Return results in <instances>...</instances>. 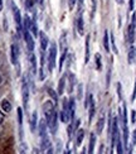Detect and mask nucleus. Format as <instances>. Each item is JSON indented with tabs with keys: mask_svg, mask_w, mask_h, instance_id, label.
<instances>
[{
	"mask_svg": "<svg viewBox=\"0 0 136 154\" xmlns=\"http://www.w3.org/2000/svg\"><path fill=\"white\" fill-rule=\"evenodd\" d=\"M136 39V14L134 13L132 14V18H131V22L128 24L127 27V33H126V41L127 43L132 46V43L135 42Z\"/></svg>",
	"mask_w": 136,
	"mask_h": 154,
	"instance_id": "1",
	"label": "nucleus"
},
{
	"mask_svg": "<svg viewBox=\"0 0 136 154\" xmlns=\"http://www.w3.org/2000/svg\"><path fill=\"white\" fill-rule=\"evenodd\" d=\"M62 104H63V107H62V111L59 114L61 121H63V123H69V121H71V115H69V99L64 97L62 100Z\"/></svg>",
	"mask_w": 136,
	"mask_h": 154,
	"instance_id": "2",
	"label": "nucleus"
},
{
	"mask_svg": "<svg viewBox=\"0 0 136 154\" xmlns=\"http://www.w3.org/2000/svg\"><path fill=\"white\" fill-rule=\"evenodd\" d=\"M56 58H57V44L56 43H52L50 49H49V53H48V71L52 72L53 68L56 66Z\"/></svg>",
	"mask_w": 136,
	"mask_h": 154,
	"instance_id": "3",
	"label": "nucleus"
},
{
	"mask_svg": "<svg viewBox=\"0 0 136 154\" xmlns=\"http://www.w3.org/2000/svg\"><path fill=\"white\" fill-rule=\"evenodd\" d=\"M45 121H47L50 133L53 134V135L57 134V131H58V115H57V111H54L49 118L45 119Z\"/></svg>",
	"mask_w": 136,
	"mask_h": 154,
	"instance_id": "4",
	"label": "nucleus"
},
{
	"mask_svg": "<svg viewBox=\"0 0 136 154\" xmlns=\"http://www.w3.org/2000/svg\"><path fill=\"white\" fill-rule=\"evenodd\" d=\"M22 96H23V106L25 110H28V101H29V83L27 80L22 82Z\"/></svg>",
	"mask_w": 136,
	"mask_h": 154,
	"instance_id": "5",
	"label": "nucleus"
},
{
	"mask_svg": "<svg viewBox=\"0 0 136 154\" xmlns=\"http://www.w3.org/2000/svg\"><path fill=\"white\" fill-rule=\"evenodd\" d=\"M13 14H14V20L17 24V30H18V33L20 34L23 32V19L20 15V10H19L14 4H13Z\"/></svg>",
	"mask_w": 136,
	"mask_h": 154,
	"instance_id": "6",
	"label": "nucleus"
},
{
	"mask_svg": "<svg viewBox=\"0 0 136 154\" xmlns=\"http://www.w3.org/2000/svg\"><path fill=\"white\" fill-rule=\"evenodd\" d=\"M42 110H43V114H44L45 119H47V118H49L50 115L56 111V104L53 101H50V100L45 101L43 104V106H42Z\"/></svg>",
	"mask_w": 136,
	"mask_h": 154,
	"instance_id": "7",
	"label": "nucleus"
},
{
	"mask_svg": "<svg viewBox=\"0 0 136 154\" xmlns=\"http://www.w3.org/2000/svg\"><path fill=\"white\" fill-rule=\"evenodd\" d=\"M23 34H24V39H25V44H27L28 52L33 53V51H34V41H33V37H32L30 32L25 30V32H23Z\"/></svg>",
	"mask_w": 136,
	"mask_h": 154,
	"instance_id": "8",
	"label": "nucleus"
},
{
	"mask_svg": "<svg viewBox=\"0 0 136 154\" xmlns=\"http://www.w3.org/2000/svg\"><path fill=\"white\" fill-rule=\"evenodd\" d=\"M10 58H11L13 65H18V61H19V47L17 46L15 43H13L11 47H10Z\"/></svg>",
	"mask_w": 136,
	"mask_h": 154,
	"instance_id": "9",
	"label": "nucleus"
},
{
	"mask_svg": "<svg viewBox=\"0 0 136 154\" xmlns=\"http://www.w3.org/2000/svg\"><path fill=\"white\" fill-rule=\"evenodd\" d=\"M48 124L45 120H41L39 123H38V131H39V135L41 138H44L48 135Z\"/></svg>",
	"mask_w": 136,
	"mask_h": 154,
	"instance_id": "10",
	"label": "nucleus"
},
{
	"mask_svg": "<svg viewBox=\"0 0 136 154\" xmlns=\"http://www.w3.org/2000/svg\"><path fill=\"white\" fill-rule=\"evenodd\" d=\"M76 25H77V32L80 34H83L85 33V25H83V15H82V9L80 10L78 15H77V22H76Z\"/></svg>",
	"mask_w": 136,
	"mask_h": 154,
	"instance_id": "11",
	"label": "nucleus"
},
{
	"mask_svg": "<svg viewBox=\"0 0 136 154\" xmlns=\"http://www.w3.org/2000/svg\"><path fill=\"white\" fill-rule=\"evenodd\" d=\"M95 111H96V104H95V99L92 96L89 100V104H88V121H92V119L95 116Z\"/></svg>",
	"mask_w": 136,
	"mask_h": 154,
	"instance_id": "12",
	"label": "nucleus"
},
{
	"mask_svg": "<svg viewBox=\"0 0 136 154\" xmlns=\"http://www.w3.org/2000/svg\"><path fill=\"white\" fill-rule=\"evenodd\" d=\"M39 39H41V48H42V51H45L47 49V47H48V42H49V39H48V35L44 33V32H39Z\"/></svg>",
	"mask_w": 136,
	"mask_h": 154,
	"instance_id": "13",
	"label": "nucleus"
},
{
	"mask_svg": "<svg viewBox=\"0 0 136 154\" xmlns=\"http://www.w3.org/2000/svg\"><path fill=\"white\" fill-rule=\"evenodd\" d=\"M127 62H128V65H132V63L136 62V47H134V46H131L130 49H128Z\"/></svg>",
	"mask_w": 136,
	"mask_h": 154,
	"instance_id": "14",
	"label": "nucleus"
},
{
	"mask_svg": "<svg viewBox=\"0 0 136 154\" xmlns=\"http://www.w3.org/2000/svg\"><path fill=\"white\" fill-rule=\"evenodd\" d=\"M66 80H67V75H63L61 77L59 82H58V88H57V94L58 96H61L64 92V87H66Z\"/></svg>",
	"mask_w": 136,
	"mask_h": 154,
	"instance_id": "15",
	"label": "nucleus"
},
{
	"mask_svg": "<svg viewBox=\"0 0 136 154\" xmlns=\"http://www.w3.org/2000/svg\"><path fill=\"white\" fill-rule=\"evenodd\" d=\"M89 41H91V37L89 34L86 35V42H85V63L89 62Z\"/></svg>",
	"mask_w": 136,
	"mask_h": 154,
	"instance_id": "16",
	"label": "nucleus"
},
{
	"mask_svg": "<svg viewBox=\"0 0 136 154\" xmlns=\"http://www.w3.org/2000/svg\"><path fill=\"white\" fill-rule=\"evenodd\" d=\"M83 138H85V130L78 129L77 130V134H76V148H78V146L82 144Z\"/></svg>",
	"mask_w": 136,
	"mask_h": 154,
	"instance_id": "17",
	"label": "nucleus"
},
{
	"mask_svg": "<svg viewBox=\"0 0 136 154\" xmlns=\"http://www.w3.org/2000/svg\"><path fill=\"white\" fill-rule=\"evenodd\" d=\"M68 76V92L71 94L73 91V88H74V86H76V76L73 75V73H68L67 75Z\"/></svg>",
	"mask_w": 136,
	"mask_h": 154,
	"instance_id": "18",
	"label": "nucleus"
},
{
	"mask_svg": "<svg viewBox=\"0 0 136 154\" xmlns=\"http://www.w3.org/2000/svg\"><path fill=\"white\" fill-rule=\"evenodd\" d=\"M37 126H38V112L34 111L33 114H32V119H30V130L35 131Z\"/></svg>",
	"mask_w": 136,
	"mask_h": 154,
	"instance_id": "19",
	"label": "nucleus"
},
{
	"mask_svg": "<svg viewBox=\"0 0 136 154\" xmlns=\"http://www.w3.org/2000/svg\"><path fill=\"white\" fill-rule=\"evenodd\" d=\"M95 145H96V134H91L89 137V144H88V154L95 153Z\"/></svg>",
	"mask_w": 136,
	"mask_h": 154,
	"instance_id": "20",
	"label": "nucleus"
},
{
	"mask_svg": "<svg viewBox=\"0 0 136 154\" xmlns=\"http://www.w3.org/2000/svg\"><path fill=\"white\" fill-rule=\"evenodd\" d=\"M74 114H76V101L73 97L69 99V115H71V121L74 119Z\"/></svg>",
	"mask_w": 136,
	"mask_h": 154,
	"instance_id": "21",
	"label": "nucleus"
},
{
	"mask_svg": "<svg viewBox=\"0 0 136 154\" xmlns=\"http://www.w3.org/2000/svg\"><path fill=\"white\" fill-rule=\"evenodd\" d=\"M59 48H61V52H64V51H67L68 47H67V35L66 33H63L61 35V39H59Z\"/></svg>",
	"mask_w": 136,
	"mask_h": 154,
	"instance_id": "22",
	"label": "nucleus"
},
{
	"mask_svg": "<svg viewBox=\"0 0 136 154\" xmlns=\"http://www.w3.org/2000/svg\"><path fill=\"white\" fill-rule=\"evenodd\" d=\"M30 27H32V19L27 14V15L23 18V32H25V30H29L30 32Z\"/></svg>",
	"mask_w": 136,
	"mask_h": 154,
	"instance_id": "23",
	"label": "nucleus"
},
{
	"mask_svg": "<svg viewBox=\"0 0 136 154\" xmlns=\"http://www.w3.org/2000/svg\"><path fill=\"white\" fill-rule=\"evenodd\" d=\"M103 48L108 53L110 52V37H108V30H105L103 33Z\"/></svg>",
	"mask_w": 136,
	"mask_h": 154,
	"instance_id": "24",
	"label": "nucleus"
},
{
	"mask_svg": "<svg viewBox=\"0 0 136 154\" xmlns=\"http://www.w3.org/2000/svg\"><path fill=\"white\" fill-rule=\"evenodd\" d=\"M2 110H3L4 112H6V114L11 111V104H10L9 100L4 99V100L2 101Z\"/></svg>",
	"mask_w": 136,
	"mask_h": 154,
	"instance_id": "25",
	"label": "nucleus"
},
{
	"mask_svg": "<svg viewBox=\"0 0 136 154\" xmlns=\"http://www.w3.org/2000/svg\"><path fill=\"white\" fill-rule=\"evenodd\" d=\"M103 126H105V118L101 116L97 121V125H96V134H101L103 130Z\"/></svg>",
	"mask_w": 136,
	"mask_h": 154,
	"instance_id": "26",
	"label": "nucleus"
},
{
	"mask_svg": "<svg viewBox=\"0 0 136 154\" xmlns=\"http://www.w3.org/2000/svg\"><path fill=\"white\" fill-rule=\"evenodd\" d=\"M17 118H18V124L20 126V131H22V125H23V110L20 107L18 109V112H17ZM23 138V131L20 133V139Z\"/></svg>",
	"mask_w": 136,
	"mask_h": 154,
	"instance_id": "27",
	"label": "nucleus"
},
{
	"mask_svg": "<svg viewBox=\"0 0 136 154\" xmlns=\"http://www.w3.org/2000/svg\"><path fill=\"white\" fill-rule=\"evenodd\" d=\"M124 143H122V140H121V137L117 139V142H116V152H117V154H125V148H124V145H122Z\"/></svg>",
	"mask_w": 136,
	"mask_h": 154,
	"instance_id": "28",
	"label": "nucleus"
},
{
	"mask_svg": "<svg viewBox=\"0 0 136 154\" xmlns=\"http://www.w3.org/2000/svg\"><path fill=\"white\" fill-rule=\"evenodd\" d=\"M95 63H96V69L97 71H101L102 69V57L100 53L95 54Z\"/></svg>",
	"mask_w": 136,
	"mask_h": 154,
	"instance_id": "29",
	"label": "nucleus"
},
{
	"mask_svg": "<svg viewBox=\"0 0 136 154\" xmlns=\"http://www.w3.org/2000/svg\"><path fill=\"white\" fill-rule=\"evenodd\" d=\"M30 66H32V73L35 75L37 73V57L30 53Z\"/></svg>",
	"mask_w": 136,
	"mask_h": 154,
	"instance_id": "30",
	"label": "nucleus"
},
{
	"mask_svg": "<svg viewBox=\"0 0 136 154\" xmlns=\"http://www.w3.org/2000/svg\"><path fill=\"white\" fill-rule=\"evenodd\" d=\"M47 92H48V95L50 96V97L53 99V102L57 105V104H58V94H57V91H54L53 88L48 87V88H47Z\"/></svg>",
	"mask_w": 136,
	"mask_h": 154,
	"instance_id": "31",
	"label": "nucleus"
},
{
	"mask_svg": "<svg viewBox=\"0 0 136 154\" xmlns=\"http://www.w3.org/2000/svg\"><path fill=\"white\" fill-rule=\"evenodd\" d=\"M110 44L112 46V51L115 54H119V49L116 47V42H115V37H113V33H110Z\"/></svg>",
	"mask_w": 136,
	"mask_h": 154,
	"instance_id": "32",
	"label": "nucleus"
},
{
	"mask_svg": "<svg viewBox=\"0 0 136 154\" xmlns=\"http://www.w3.org/2000/svg\"><path fill=\"white\" fill-rule=\"evenodd\" d=\"M30 32H32V33H33V35H34V37H38V34H39V32H38V25H37L35 20H32Z\"/></svg>",
	"mask_w": 136,
	"mask_h": 154,
	"instance_id": "33",
	"label": "nucleus"
},
{
	"mask_svg": "<svg viewBox=\"0 0 136 154\" xmlns=\"http://www.w3.org/2000/svg\"><path fill=\"white\" fill-rule=\"evenodd\" d=\"M111 66H112V62H110V66L107 68V77H106V87L110 86V82H111Z\"/></svg>",
	"mask_w": 136,
	"mask_h": 154,
	"instance_id": "34",
	"label": "nucleus"
},
{
	"mask_svg": "<svg viewBox=\"0 0 136 154\" xmlns=\"http://www.w3.org/2000/svg\"><path fill=\"white\" fill-rule=\"evenodd\" d=\"M35 0H25V9H27V11H30L32 9H33V4H34Z\"/></svg>",
	"mask_w": 136,
	"mask_h": 154,
	"instance_id": "35",
	"label": "nucleus"
},
{
	"mask_svg": "<svg viewBox=\"0 0 136 154\" xmlns=\"http://www.w3.org/2000/svg\"><path fill=\"white\" fill-rule=\"evenodd\" d=\"M91 4H92V8H91V19L95 17L96 13V6H97V0H91Z\"/></svg>",
	"mask_w": 136,
	"mask_h": 154,
	"instance_id": "36",
	"label": "nucleus"
},
{
	"mask_svg": "<svg viewBox=\"0 0 136 154\" xmlns=\"http://www.w3.org/2000/svg\"><path fill=\"white\" fill-rule=\"evenodd\" d=\"M116 88H117L119 100H120V101H124V99H122V87H121V83H120V82H117V85H116Z\"/></svg>",
	"mask_w": 136,
	"mask_h": 154,
	"instance_id": "37",
	"label": "nucleus"
},
{
	"mask_svg": "<svg viewBox=\"0 0 136 154\" xmlns=\"http://www.w3.org/2000/svg\"><path fill=\"white\" fill-rule=\"evenodd\" d=\"M82 95H83V85H82V83H80V85H78V91H77V99L82 100Z\"/></svg>",
	"mask_w": 136,
	"mask_h": 154,
	"instance_id": "38",
	"label": "nucleus"
},
{
	"mask_svg": "<svg viewBox=\"0 0 136 154\" xmlns=\"http://www.w3.org/2000/svg\"><path fill=\"white\" fill-rule=\"evenodd\" d=\"M76 2H77V0H68V8H69V10H72L74 8Z\"/></svg>",
	"mask_w": 136,
	"mask_h": 154,
	"instance_id": "39",
	"label": "nucleus"
},
{
	"mask_svg": "<svg viewBox=\"0 0 136 154\" xmlns=\"http://www.w3.org/2000/svg\"><path fill=\"white\" fill-rule=\"evenodd\" d=\"M136 99V81L134 83V91H132V95H131V102H134Z\"/></svg>",
	"mask_w": 136,
	"mask_h": 154,
	"instance_id": "40",
	"label": "nucleus"
},
{
	"mask_svg": "<svg viewBox=\"0 0 136 154\" xmlns=\"http://www.w3.org/2000/svg\"><path fill=\"white\" fill-rule=\"evenodd\" d=\"M134 4H135V0H128V11L134 10Z\"/></svg>",
	"mask_w": 136,
	"mask_h": 154,
	"instance_id": "41",
	"label": "nucleus"
},
{
	"mask_svg": "<svg viewBox=\"0 0 136 154\" xmlns=\"http://www.w3.org/2000/svg\"><path fill=\"white\" fill-rule=\"evenodd\" d=\"M131 123H132V124L136 123V111H135V110L131 111Z\"/></svg>",
	"mask_w": 136,
	"mask_h": 154,
	"instance_id": "42",
	"label": "nucleus"
},
{
	"mask_svg": "<svg viewBox=\"0 0 136 154\" xmlns=\"http://www.w3.org/2000/svg\"><path fill=\"white\" fill-rule=\"evenodd\" d=\"M135 144H136V129H135V131L132 134V145H135Z\"/></svg>",
	"mask_w": 136,
	"mask_h": 154,
	"instance_id": "43",
	"label": "nucleus"
},
{
	"mask_svg": "<svg viewBox=\"0 0 136 154\" xmlns=\"http://www.w3.org/2000/svg\"><path fill=\"white\" fill-rule=\"evenodd\" d=\"M3 121H4V111L0 110V124H2Z\"/></svg>",
	"mask_w": 136,
	"mask_h": 154,
	"instance_id": "44",
	"label": "nucleus"
},
{
	"mask_svg": "<svg viewBox=\"0 0 136 154\" xmlns=\"http://www.w3.org/2000/svg\"><path fill=\"white\" fill-rule=\"evenodd\" d=\"M98 154H103V144L100 145V149H98Z\"/></svg>",
	"mask_w": 136,
	"mask_h": 154,
	"instance_id": "45",
	"label": "nucleus"
},
{
	"mask_svg": "<svg viewBox=\"0 0 136 154\" xmlns=\"http://www.w3.org/2000/svg\"><path fill=\"white\" fill-rule=\"evenodd\" d=\"M47 154H53V148H52V146H49V148H48Z\"/></svg>",
	"mask_w": 136,
	"mask_h": 154,
	"instance_id": "46",
	"label": "nucleus"
},
{
	"mask_svg": "<svg viewBox=\"0 0 136 154\" xmlns=\"http://www.w3.org/2000/svg\"><path fill=\"white\" fill-rule=\"evenodd\" d=\"M78 5H80V10L82 9V5H83V0H78Z\"/></svg>",
	"mask_w": 136,
	"mask_h": 154,
	"instance_id": "47",
	"label": "nucleus"
},
{
	"mask_svg": "<svg viewBox=\"0 0 136 154\" xmlns=\"http://www.w3.org/2000/svg\"><path fill=\"white\" fill-rule=\"evenodd\" d=\"M63 154H71V150H69V149L67 148L66 150H64V153H63Z\"/></svg>",
	"mask_w": 136,
	"mask_h": 154,
	"instance_id": "48",
	"label": "nucleus"
},
{
	"mask_svg": "<svg viewBox=\"0 0 136 154\" xmlns=\"http://www.w3.org/2000/svg\"><path fill=\"white\" fill-rule=\"evenodd\" d=\"M3 10V0H0V11Z\"/></svg>",
	"mask_w": 136,
	"mask_h": 154,
	"instance_id": "49",
	"label": "nucleus"
},
{
	"mask_svg": "<svg viewBox=\"0 0 136 154\" xmlns=\"http://www.w3.org/2000/svg\"><path fill=\"white\" fill-rule=\"evenodd\" d=\"M116 2H117V4H122L124 3V0H116Z\"/></svg>",
	"mask_w": 136,
	"mask_h": 154,
	"instance_id": "50",
	"label": "nucleus"
},
{
	"mask_svg": "<svg viewBox=\"0 0 136 154\" xmlns=\"http://www.w3.org/2000/svg\"><path fill=\"white\" fill-rule=\"evenodd\" d=\"M81 154H86V149H85V148H83V149H82V152H81Z\"/></svg>",
	"mask_w": 136,
	"mask_h": 154,
	"instance_id": "51",
	"label": "nucleus"
},
{
	"mask_svg": "<svg viewBox=\"0 0 136 154\" xmlns=\"http://www.w3.org/2000/svg\"><path fill=\"white\" fill-rule=\"evenodd\" d=\"M2 81H3V77H2V75H0V83H2Z\"/></svg>",
	"mask_w": 136,
	"mask_h": 154,
	"instance_id": "52",
	"label": "nucleus"
}]
</instances>
